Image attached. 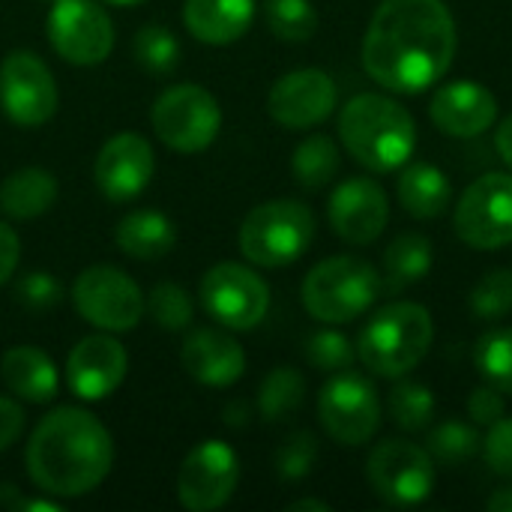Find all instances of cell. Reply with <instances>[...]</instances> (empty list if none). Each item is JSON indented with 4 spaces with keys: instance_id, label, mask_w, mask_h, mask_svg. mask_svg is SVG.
Wrapping results in <instances>:
<instances>
[{
    "instance_id": "obj_1",
    "label": "cell",
    "mask_w": 512,
    "mask_h": 512,
    "mask_svg": "<svg viewBox=\"0 0 512 512\" xmlns=\"http://www.w3.org/2000/svg\"><path fill=\"white\" fill-rule=\"evenodd\" d=\"M456 45L444 0H381L363 36V66L384 90L414 96L447 75Z\"/></svg>"
},
{
    "instance_id": "obj_2",
    "label": "cell",
    "mask_w": 512,
    "mask_h": 512,
    "mask_svg": "<svg viewBox=\"0 0 512 512\" xmlns=\"http://www.w3.org/2000/svg\"><path fill=\"white\" fill-rule=\"evenodd\" d=\"M27 474L42 495L69 501L102 486L114 465L111 432L84 408H54L27 441Z\"/></svg>"
},
{
    "instance_id": "obj_3",
    "label": "cell",
    "mask_w": 512,
    "mask_h": 512,
    "mask_svg": "<svg viewBox=\"0 0 512 512\" xmlns=\"http://www.w3.org/2000/svg\"><path fill=\"white\" fill-rule=\"evenodd\" d=\"M339 138L345 150L369 171L387 174L417 150V123L405 105L381 93L354 96L339 114Z\"/></svg>"
},
{
    "instance_id": "obj_4",
    "label": "cell",
    "mask_w": 512,
    "mask_h": 512,
    "mask_svg": "<svg viewBox=\"0 0 512 512\" xmlns=\"http://www.w3.org/2000/svg\"><path fill=\"white\" fill-rule=\"evenodd\" d=\"M435 339V321L420 303H390L378 309L357 339L360 363L378 378L414 372Z\"/></svg>"
},
{
    "instance_id": "obj_5",
    "label": "cell",
    "mask_w": 512,
    "mask_h": 512,
    "mask_svg": "<svg viewBox=\"0 0 512 512\" xmlns=\"http://www.w3.org/2000/svg\"><path fill=\"white\" fill-rule=\"evenodd\" d=\"M381 291L378 270L354 255H336L315 264L303 279V306L321 324H348L360 318Z\"/></svg>"
},
{
    "instance_id": "obj_6",
    "label": "cell",
    "mask_w": 512,
    "mask_h": 512,
    "mask_svg": "<svg viewBox=\"0 0 512 512\" xmlns=\"http://www.w3.org/2000/svg\"><path fill=\"white\" fill-rule=\"evenodd\" d=\"M315 240V213L291 198L267 201L249 210L240 225L237 243L255 267H288L306 255Z\"/></svg>"
},
{
    "instance_id": "obj_7",
    "label": "cell",
    "mask_w": 512,
    "mask_h": 512,
    "mask_svg": "<svg viewBox=\"0 0 512 512\" xmlns=\"http://www.w3.org/2000/svg\"><path fill=\"white\" fill-rule=\"evenodd\" d=\"M153 132L174 153H204L219 129L222 108L216 96L201 84H174L153 102Z\"/></svg>"
},
{
    "instance_id": "obj_8",
    "label": "cell",
    "mask_w": 512,
    "mask_h": 512,
    "mask_svg": "<svg viewBox=\"0 0 512 512\" xmlns=\"http://www.w3.org/2000/svg\"><path fill=\"white\" fill-rule=\"evenodd\" d=\"M72 303L78 315L102 333L135 330L147 309L135 279L111 264H93L81 270L72 285Z\"/></svg>"
},
{
    "instance_id": "obj_9",
    "label": "cell",
    "mask_w": 512,
    "mask_h": 512,
    "mask_svg": "<svg viewBox=\"0 0 512 512\" xmlns=\"http://www.w3.org/2000/svg\"><path fill=\"white\" fill-rule=\"evenodd\" d=\"M372 492L390 507H417L435 489V459L411 441H381L366 462Z\"/></svg>"
},
{
    "instance_id": "obj_10",
    "label": "cell",
    "mask_w": 512,
    "mask_h": 512,
    "mask_svg": "<svg viewBox=\"0 0 512 512\" xmlns=\"http://www.w3.org/2000/svg\"><path fill=\"white\" fill-rule=\"evenodd\" d=\"M318 420L342 447H363L381 426L378 390L357 372H336L318 393Z\"/></svg>"
},
{
    "instance_id": "obj_11",
    "label": "cell",
    "mask_w": 512,
    "mask_h": 512,
    "mask_svg": "<svg viewBox=\"0 0 512 512\" xmlns=\"http://www.w3.org/2000/svg\"><path fill=\"white\" fill-rule=\"evenodd\" d=\"M45 33L51 48L72 66H96L114 48V21L99 0H54Z\"/></svg>"
},
{
    "instance_id": "obj_12",
    "label": "cell",
    "mask_w": 512,
    "mask_h": 512,
    "mask_svg": "<svg viewBox=\"0 0 512 512\" xmlns=\"http://www.w3.org/2000/svg\"><path fill=\"white\" fill-rule=\"evenodd\" d=\"M456 234L480 252L504 249L512 243V174H483L456 204Z\"/></svg>"
},
{
    "instance_id": "obj_13",
    "label": "cell",
    "mask_w": 512,
    "mask_h": 512,
    "mask_svg": "<svg viewBox=\"0 0 512 512\" xmlns=\"http://www.w3.org/2000/svg\"><path fill=\"white\" fill-rule=\"evenodd\" d=\"M201 303L225 330H252L270 309V288L252 267L222 261L204 273Z\"/></svg>"
},
{
    "instance_id": "obj_14",
    "label": "cell",
    "mask_w": 512,
    "mask_h": 512,
    "mask_svg": "<svg viewBox=\"0 0 512 512\" xmlns=\"http://www.w3.org/2000/svg\"><path fill=\"white\" fill-rule=\"evenodd\" d=\"M57 84L39 54L15 48L0 63V105L15 126L36 129L57 111Z\"/></svg>"
},
{
    "instance_id": "obj_15",
    "label": "cell",
    "mask_w": 512,
    "mask_h": 512,
    "mask_svg": "<svg viewBox=\"0 0 512 512\" xmlns=\"http://www.w3.org/2000/svg\"><path fill=\"white\" fill-rule=\"evenodd\" d=\"M240 483V459L225 441H201L192 447L177 474V498L183 510L213 512L225 507Z\"/></svg>"
},
{
    "instance_id": "obj_16",
    "label": "cell",
    "mask_w": 512,
    "mask_h": 512,
    "mask_svg": "<svg viewBox=\"0 0 512 512\" xmlns=\"http://www.w3.org/2000/svg\"><path fill=\"white\" fill-rule=\"evenodd\" d=\"M330 228L351 246L375 243L390 222V198L384 186L372 177L342 180L327 204Z\"/></svg>"
},
{
    "instance_id": "obj_17",
    "label": "cell",
    "mask_w": 512,
    "mask_h": 512,
    "mask_svg": "<svg viewBox=\"0 0 512 512\" xmlns=\"http://www.w3.org/2000/svg\"><path fill=\"white\" fill-rule=\"evenodd\" d=\"M336 99V81L324 69H294L270 87L267 111L285 129H312L333 114Z\"/></svg>"
},
{
    "instance_id": "obj_18",
    "label": "cell",
    "mask_w": 512,
    "mask_h": 512,
    "mask_svg": "<svg viewBox=\"0 0 512 512\" xmlns=\"http://www.w3.org/2000/svg\"><path fill=\"white\" fill-rule=\"evenodd\" d=\"M153 171H156L153 147L138 132H120L108 138L93 162V180L99 192L114 204L138 198L150 186Z\"/></svg>"
},
{
    "instance_id": "obj_19",
    "label": "cell",
    "mask_w": 512,
    "mask_h": 512,
    "mask_svg": "<svg viewBox=\"0 0 512 512\" xmlns=\"http://www.w3.org/2000/svg\"><path fill=\"white\" fill-rule=\"evenodd\" d=\"M129 369L126 348L111 333L81 339L66 357V384L84 402H102L123 384Z\"/></svg>"
},
{
    "instance_id": "obj_20",
    "label": "cell",
    "mask_w": 512,
    "mask_h": 512,
    "mask_svg": "<svg viewBox=\"0 0 512 512\" xmlns=\"http://www.w3.org/2000/svg\"><path fill=\"white\" fill-rule=\"evenodd\" d=\"M429 117L450 138H477L498 120V99L480 81H450L435 93Z\"/></svg>"
},
{
    "instance_id": "obj_21",
    "label": "cell",
    "mask_w": 512,
    "mask_h": 512,
    "mask_svg": "<svg viewBox=\"0 0 512 512\" xmlns=\"http://www.w3.org/2000/svg\"><path fill=\"white\" fill-rule=\"evenodd\" d=\"M180 363L204 387H231L246 372V354L237 339L213 327H198L186 336Z\"/></svg>"
},
{
    "instance_id": "obj_22",
    "label": "cell",
    "mask_w": 512,
    "mask_h": 512,
    "mask_svg": "<svg viewBox=\"0 0 512 512\" xmlns=\"http://www.w3.org/2000/svg\"><path fill=\"white\" fill-rule=\"evenodd\" d=\"M255 21V0H186L183 24L204 45H231Z\"/></svg>"
},
{
    "instance_id": "obj_23",
    "label": "cell",
    "mask_w": 512,
    "mask_h": 512,
    "mask_svg": "<svg viewBox=\"0 0 512 512\" xmlns=\"http://www.w3.org/2000/svg\"><path fill=\"white\" fill-rule=\"evenodd\" d=\"M0 378L15 399L30 405H45L60 390V372L54 360L33 345L9 348L0 360Z\"/></svg>"
},
{
    "instance_id": "obj_24",
    "label": "cell",
    "mask_w": 512,
    "mask_h": 512,
    "mask_svg": "<svg viewBox=\"0 0 512 512\" xmlns=\"http://www.w3.org/2000/svg\"><path fill=\"white\" fill-rule=\"evenodd\" d=\"M114 243L135 261H156L174 249L177 231L174 222L159 210H132L117 222Z\"/></svg>"
},
{
    "instance_id": "obj_25",
    "label": "cell",
    "mask_w": 512,
    "mask_h": 512,
    "mask_svg": "<svg viewBox=\"0 0 512 512\" xmlns=\"http://www.w3.org/2000/svg\"><path fill=\"white\" fill-rule=\"evenodd\" d=\"M57 180L45 168H18L0 183V210L9 219H39L57 201Z\"/></svg>"
},
{
    "instance_id": "obj_26",
    "label": "cell",
    "mask_w": 512,
    "mask_h": 512,
    "mask_svg": "<svg viewBox=\"0 0 512 512\" xmlns=\"http://www.w3.org/2000/svg\"><path fill=\"white\" fill-rule=\"evenodd\" d=\"M399 204L414 219H438L450 207V180L447 174L432 162H414L399 174L396 183Z\"/></svg>"
},
{
    "instance_id": "obj_27",
    "label": "cell",
    "mask_w": 512,
    "mask_h": 512,
    "mask_svg": "<svg viewBox=\"0 0 512 512\" xmlns=\"http://www.w3.org/2000/svg\"><path fill=\"white\" fill-rule=\"evenodd\" d=\"M432 243L423 234H399L387 252H384V276H387V291H402L420 279L429 276L432 270Z\"/></svg>"
},
{
    "instance_id": "obj_28",
    "label": "cell",
    "mask_w": 512,
    "mask_h": 512,
    "mask_svg": "<svg viewBox=\"0 0 512 512\" xmlns=\"http://www.w3.org/2000/svg\"><path fill=\"white\" fill-rule=\"evenodd\" d=\"M339 165H342V156L330 135H309L306 141L297 144L291 156L294 180L303 189H324L339 174Z\"/></svg>"
},
{
    "instance_id": "obj_29",
    "label": "cell",
    "mask_w": 512,
    "mask_h": 512,
    "mask_svg": "<svg viewBox=\"0 0 512 512\" xmlns=\"http://www.w3.org/2000/svg\"><path fill=\"white\" fill-rule=\"evenodd\" d=\"M303 399H306L303 375L291 366H276L258 390V414L267 423H282L291 414H297Z\"/></svg>"
},
{
    "instance_id": "obj_30",
    "label": "cell",
    "mask_w": 512,
    "mask_h": 512,
    "mask_svg": "<svg viewBox=\"0 0 512 512\" xmlns=\"http://www.w3.org/2000/svg\"><path fill=\"white\" fill-rule=\"evenodd\" d=\"M474 366L486 384L512 396V327L489 330L477 339Z\"/></svg>"
},
{
    "instance_id": "obj_31",
    "label": "cell",
    "mask_w": 512,
    "mask_h": 512,
    "mask_svg": "<svg viewBox=\"0 0 512 512\" xmlns=\"http://www.w3.org/2000/svg\"><path fill=\"white\" fill-rule=\"evenodd\" d=\"M426 450L435 459V465L459 468V465H465L468 459H474L483 450V438H480V432L474 426L459 423V420H447V423L432 429Z\"/></svg>"
},
{
    "instance_id": "obj_32",
    "label": "cell",
    "mask_w": 512,
    "mask_h": 512,
    "mask_svg": "<svg viewBox=\"0 0 512 512\" xmlns=\"http://www.w3.org/2000/svg\"><path fill=\"white\" fill-rule=\"evenodd\" d=\"M264 18L270 33L282 42H309L318 30L312 0H264Z\"/></svg>"
},
{
    "instance_id": "obj_33",
    "label": "cell",
    "mask_w": 512,
    "mask_h": 512,
    "mask_svg": "<svg viewBox=\"0 0 512 512\" xmlns=\"http://www.w3.org/2000/svg\"><path fill=\"white\" fill-rule=\"evenodd\" d=\"M387 411L390 420L402 429V432H420L432 423L435 417V396L426 384L417 381H405L399 384L390 399H387Z\"/></svg>"
},
{
    "instance_id": "obj_34",
    "label": "cell",
    "mask_w": 512,
    "mask_h": 512,
    "mask_svg": "<svg viewBox=\"0 0 512 512\" xmlns=\"http://www.w3.org/2000/svg\"><path fill=\"white\" fill-rule=\"evenodd\" d=\"M132 51H135V60L138 66L150 69L153 75H165V72H174L177 60H180V42L177 36L162 27V24H147L135 33V42H132Z\"/></svg>"
},
{
    "instance_id": "obj_35",
    "label": "cell",
    "mask_w": 512,
    "mask_h": 512,
    "mask_svg": "<svg viewBox=\"0 0 512 512\" xmlns=\"http://www.w3.org/2000/svg\"><path fill=\"white\" fill-rule=\"evenodd\" d=\"M147 312L156 321V327L177 333V330H186L192 324V297L177 282H162L150 291Z\"/></svg>"
},
{
    "instance_id": "obj_36",
    "label": "cell",
    "mask_w": 512,
    "mask_h": 512,
    "mask_svg": "<svg viewBox=\"0 0 512 512\" xmlns=\"http://www.w3.org/2000/svg\"><path fill=\"white\" fill-rule=\"evenodd\" d=\"M471 309L477 318H504L512 312V270H489L471 291Z\"/></svg>"
},
{
    "instance_id": "obj_37",
    "label": "cell",
    "mask_w": 512,
    "mask_h": 512,
    "mask_svg": "<svg viewBox=\"0 0 512 512\" xmlns=\"http://www.w3.org/2000/svg\"><path fill=\"white\" fill-rule=\"evenodd\" d=\"M357 351L351 345L348 336L336 333V330H321L306 342V360L318 369V372H345L351 369Z\"/></svg>"
},
{
    "instance_id": "obj_38",
    "label": "cell",
    "mask_w": 512,
    "mask_h": 512,
    "mask_svg": "<svg viewBox=\"0 0 512 512\" xmlns=\"http://www.w3.org/2000/svg\"><path fill=\"white\" fill-rule=\"evenodd\" d=\"M315 462H318V441H315L312 432L291 435L279 447V453H276V471H279L282 480H303V477H309Z\"/></svg>"
},
{
    "instance_id": "obj_39",
    "label": "cell",
    "mask_w": 512,
    "mask_h": 512,
    "mask_svg": "<svg viewBox=\"0 0 512 512\" xmlns=\"http://www.w3.org/2000/svg\"><path fill=\"white\" fill-rule=\"evenodd\" d=\"M15 297L18 303H24L27 309H54L63 297L60 282L51 273H27L18 285H15Z\"/></svg>"
},
{
    "instance_id": "obj_40",
    "label": "cell",
    "mask_w": 512,
    "mask_h": 512,
    "mask_svg": "<svg viewBox=\"0 0 512 512\" xmlns=\"http://www.w3.org/2000/svg\"><path fill=\"white\" fill-rule=\"evenodd\" d=\"M483 456L501 477H512V417L498 420L483 438Z\"/></svg>"
},
{
    "instance_id": "obj_41",
    "label": "cell",
    "mask_w": 512,
    "mask_h": 512,
    "mask_svg": "<svg viewBox=\"0 0 512 512\" xmlns=\"http://www.w3.org/2000/svg\"><path fill=\"white\" fill-rule=\"evenodd\" d=\"M468 417H471L477 426H486V429H492L498 420H504V417H507V402H504L501 390H495L492 384L477 387V390L468 396Z\"/></svg>"
},
{
    "instance_id": "obj_42",
    "label": "cell",
    "mask_w": 512,
    "mask_h": 512,
    "mask_svg": "<svg viewBox=\"0 0 512 512\" xmlns=\"http://www.w3.org/2000/svg\"><path fill=\"white\" fill-rule=\"evenodd\" d=\"M24 432V408L15 399L0 396V453L9 450Z\"/></svg>"
},
{
    "instance_id": "obj_43",
    "label": "cell",
    "mask_w": 512,
    "mask_h": 512,
    "mask_svg": "<svg viewBox=\"0 0 512 512\" xmlns=\"http://www.w3.org/2000/svg\"><path fill=\"white\" fill-rule=\"evenodd\" d=\"M18 258H21V240L6 222H0V285H6L12 279Z\"/></svg>"
},
{
    "instance_id": "obj_44",
    "label": "cell",
    "mask_w": 512,
    "mask_h": 512,
    "mask_svg": "<svg viewBox=\"0 0 512 512\" xmlns=\"http://www.w3.org/2000/svg\"><path fill=\"white\" fill-rule=\"evenodd\" d=\"M495 147H498V156L512 168V114L498 126V135H495Z\"/></svg>"
},
{
    "instance_id": "obj_45",
    "label": "cell",
    "mask_w": 512,
    "mask_h": 512,
    "mask_svg": "<svg viewBox=\"0 0 512 512\" xmlns=\"http://www.w3.org/2000/svg\"><path fill=\"white\" fill-rule=\"evenodd\" d=\"M486 507L492 512H512V486L498 489V492L486 501Z\"/></svg>"
},
{
    "instance_id": "obj_46",
    "label": "cell",
    "mask_w": 512,
    "mask_h": 512,
    "mask_svg": "<svg viewBox=\"0 0 512 512\" xmlns=\"http://www.w3.org/2000/svg\"><path fill=\"white\" fill-rule=\"evenodd\" d=\"M330 512V504H324V501H294V504H288V512Z\"/></svg>"
},
{
    "instance_id": "obj_47",
    "label": "cell",
    "mask_w": 512,
    "mask_h": 512,
    "mask_svg": "<svg viewBox=\"0 0 512 512\" xmlns=\"http://www.w3.org/2000/svg\"><path fill=\"white\" fill-rule=\"evenodd\" d=\"M102 3H114V6H132V3H141V0H102Z\"/></svg>"
}]
</instances>
